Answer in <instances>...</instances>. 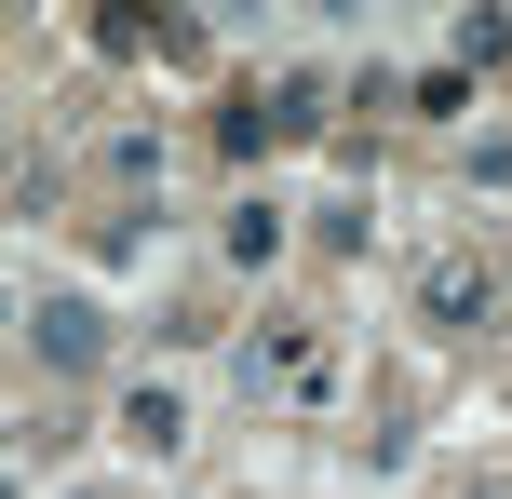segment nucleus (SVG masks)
Segmentation results:
<instances>
[{
    "label": "nucleus",
    "instance_id": "nucleus-2",
    "mask_svg": "<svg viewBox=\"0 0 512 499\" xmlns=\"http://www.w3.org/2000/svg\"><path fill=\"white\" fill-rule=\"evenodd\" d=\"M122 432H135V446H176L189 419H176V392H135V405H122Z\"/></svg>",
    "mask_w": 512,
    "mask_h": 499
},
{
    "label": "nucleus",
    "instance_id": "nucleus-1",
    "mask_svg": "<svg viewBox=\"0 0 512 499\" xmlns=\"http://www.w3.org/2000/svg\"><path fill=\"white\" fill-rule=\"evenodd\" d=\"M41 351H54V365H81V351H95V311H81V297H54V311H41Z\"/></svg>",
    "mask_w": 512,
    "mask_h": 499
}]
</instances>
